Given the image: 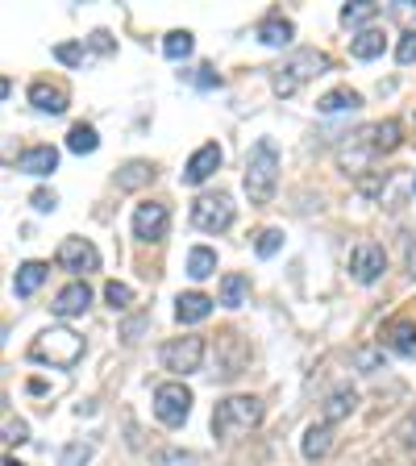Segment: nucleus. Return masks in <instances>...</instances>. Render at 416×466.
I'll return each mask as SVG.
<instances>
[{
    "instance_id": "4",
    "label": "nucleus",
    "mask_w": 416,
    "mask_h": 466,
    "mask_svg": "<svg viewBox=\"0 0 416 466\" xmlns=\"http://www.w3.org/2000/svg\"><path fill=\"white\" fill-rule=\"evenodd\" d=\"M29 359L34 362H46V367H76L79 359H84V338L71 329H46L34 338V346H29Z\"/></svg>"
},
{
    "instance_id": "3",
    "label": "nucleus",
    "mask_w": 416,
    "mask_h": 466,
    "mask_svg": "<svg viewBox=\"0 0 416 466\" xmlns=\"http://www.w3.org/2000/svg\"><path fill=\"white\" fill-rule=\"evenodd\" d=\"M259 420H262V400L229 396V400H221V404H217V412H213V433L221 437V441H238V437L250 433Z\"/></svg>"
},
{
    "instance_id": "9",
    "label": "nucleus",
    "mask_w": 416,
    "mask_h": 466,
    "mask_svg": "<svg viewBox=\"0 0 416 466\" xmlns=\"http://www.w3.org/2000/svg\"><path fill=\"white\" fill-rule=\"evenodd\" d=\"M58 267L71 275H92V271H100V250L87 238H67V242L58 246Z\"/></svg>"
},
{
    "instance_id": "13",
    "label": "nucleus",
    "mask_w": 416,
    "mask_h": 466,
    "mask_svg": "<svg viewBox=\"0 0 416 466\" xmlns=\"http://www.w3.org/2000/svg\"><path fill=\"white\" fill-rule=\"evenodd\" d=\"M29 105L38 108V113L58 116L63 108H67V87H58V84H46V79H38V84L29 87Z\"/></svg>"
},
{
    "instance_id": "34",
    "label": "nucleus",
    "mask_w": 416,
    "mask_h": 466,
    "mask_svg": "<svg viewBox=\"0 0 416 466\" xmlns=\"http://www.w3.org/2000/svg\"><path fill=\"white\" fill-rule=\"evenodd\" d=\"M354 362H359L362 370H367V375H375V370H383V350H354Z\"/></svg>"
},
{
    "instance_id": "22",
    "label": "nucleus",
    "mask_w": 416,
    "mask_h": 466,
    "mask_svg": "<svg viewBox=\"0 0 416 466\" xmlns=\"http://www.w3.org/2000/svg\"><path fill=\"white\" fill-rule=\"evenodd\" d=\"M383 46H388V38H383V29H362L359 38L350 42V55L362 58V63H370V58L383 55Z\"/></svg>"
},
{
    "instance_id": "17",
    "label": "nucleus",
    "mask_w": 416,
    "mask_h": 466,
    "mask_svg": "<svg viewBox=\"0 0 416 466\" xmlns=\"http://www.w3.org/2000/svg\"><path fill=\"white\" fill-rule=\"evenodd\" d=\"M46 275H50L46 262H21L17 275H13V291H17L21 300H29V296H34V291L46 283Z\"/></svg>"
},
{
    "instance_id": "29",
    "label": "nucleus",
    "mask_w": 416,
    "mask_h": 466,
    "mask_svg": "<svg viewBox=\"0 0 416 466\" xmlns=\"http://www.w3.org/2000/svg\"><path fill=\"white\" fill-rule=\"evenodd\" d=\"M375 13H379V5H370V0H350L346 9H341V21L346 25H367Z\"/></svg>"
},
{
    "instance_id": "2",
    "label": "nucleus",
    "mask_w": 416,
    "mask_h": 466,
    "mask_svg": "<svg viewBox=\"0 0 416 466\" xmlns=\"http://www.w3.org/2000/svg\"><path fill=\"white\" fill-rule=\"evenodd\" d=\"M333 67V58L325 55V50H296L291 58H283L279 67L271 71V87L275 96H296L309 79L325 76V71Z\"/></svg>"
},
{
    "instance_id": "19",
    "label": "nucleus",
    "mask_w": 416,
    "mask_h": 466,
    "mask_svg": "<svg viewBox=\"0 0 416 466\" xmlns=\"http://www.w3.org/2000/svg\"><path fill=\"white\" fill-rule=\"evenodd\" d=\"M291 21L288 17H279V13H271V17H262L259 21V29H254V38L262 42V46H288L291 42Z\"/></svg>"
},
{
    "instance_id": "24",
    "label": "nucleus",
    "mask_w": 416,
    "mask_h": 466,
    "mask_svg": "<svg viewBox=\"0 0 416 466\" xmlns=\"http://www.w3.org/2000/svg\"><path fill=\"white\" fill-rule=\"evenodd\" d=\"M359 105H362V96L354 92V87H333L330 96H320V100H317L320 113H354Z\"/></svg>"
},
{
    "instance_id": "27",
    "label": "nucleus",
    "mask_w": 416,
    "mask_h": 466,
    "mask_svg": "<svg viewBox=\"0 0 416 466\" xmlns=\"http://www.w3.org/2000/svg\"><path fill=\"white\" fill-rule=\"evenodd\" d=\"M192 50H196V42H192V34H188V29H171V34L163 38V55L175 58V63H179V58H188Z\"/></svg>"
},
{
    "instance_id": "39",
    "label": "nucleus",
    "mask_w": 416,
    "mask_h": 466,
    "mask_svg": "<svg viewBox=\"0 0 416 466\" xmlns=\"http://www.w3.org/2000/svg\"><path fill=\"white\" fill-rule=\"evenodd\" d=\"M400 441H404V446H416V412H408V420L400 425Z\"/></svg>"
},
{
    "instance_id": "40",
    "label": "nucleus",
    "mask_w": 416,
    "mask_h": 466,
    "mask_svg": "<svg viewBox=\"0 0 416 466\" xmlns=\"http://www.w3.org/2000/svg\"><path fill=\"white\" fill-rule=\"evenodd\" d=\"M87 46L96 50V55H108V50H113V38H108L105 29H96V34H92V42H87Z\"/></svg>"
},
{
    "instance_id": "42",
    "label": "nucleus",
    "mask_w": 416,
    "mask_h": 466,
    "mask_svg": "<svg viewBox=\"0 0 416 466\" xmlns=\"http://www.w3.org/2000/svg\"><path fill=\"white\" fill-rule=\"evenodd\" d=\"M408 275L416 279V246H408Z\"/></svg>"
},
{
    "instance_id": "38",
    "label": "nucleus",
    "mask_w": 416,
    "mask_h": 466,
    "mask_svg": "<svg viewBox=\"0 0 416 466\" xmlns=\"http://www.w3.org/2000/svg\"><path fill=\"white\" fill-rule=\"evenodd\" d=\"M396 58H400V63H416V29H408L404 38H400Z\"/></svg>"
},
{
    "instance_id": "31",
    "label": "nucleus",
    "mask_w": 416,
    "mask_h": 466,
    "mask_svg": "<svg viewBox=\"0 0 416 466\" xmlns=\"http://www.w3.org/2000/svg\"><path fill=\"white\" fill-rule=\"evenodd\" d=\"M279 246H283V229H262L259 233V242H254V250H259V258H271V254H279Z\"/></svg>"
},
{
    "instance_id": "1",
    "label": "nucleus",
    "mask_w": 416,
    "mask_h": 466,
    "mask_svg": "<svg viewBox=\"0 0 416 466\" xmlns=\"http://www.w3.org/2000/svg\"><path fill=\"white\" fill-rule=\"evenodd\" d=\"M275 187H279V150L271 137H259L246 155V196L250 204H271Z\"/></svg>"
},
{
    "instance_id": "11",
    "label": "nucleus",
    "mask_w": 416,
    "mask_h": 466,
    "mask_svg": "<svg viewBox=\"0 0 416 466\" xmlns=\"http://www.w3.org/2000/svg\"><path fill=\"white\" fill-rule=\"evenodd\" d=\"M217 167H221V146H217V142L200 146V150L188 158V167H184V184L196 187V184H204V179H213Z\"/></svg>"
},
{
    "instance_id": "12",
    "label": "nucleus",
    "mask_w": 416,
    "mask_h": 466,
    "mask_svg": "<svg viewBox=\"0 0 416 466\" xmlns=\"http://www.w3.org/2000/svg\"><path fill=\"white\" fill-rule=\"evenodd\" d=\"M87 304H92V288H87L84 279H76V283H67V288L55 296L50 312L67 320V317H79V312H87Z\"/></svg>"
},
{
    "instance_id": "35",
    "label": "nucleus",
    "mask_w": 416,
    "mask_h": 466,
    "mask_svg": "<svg viewBox=\"0 0 416 466\" xmlns=\"http://www.w3.org/2000/svg\"><path fill=\"white\" fill-rule=\"evenodd\" d=\"M55 58H58V63H67V67H76L79 58H84V46H79V42H58Z\"/></svg>"
},
{
    "instance_id": "5",
    "label": "nucleus",
    "mask_w": 416,
    "mask_h": 466,
    "mask_svg": "<svg viewBox=\"0 0 416 466\" xmlns=\"http://www.w3.org/2000/svg\"><path fill=\"white\" fill-rule=\"evenodd\" d=\"M192 225L200 233H225L233 225V200L225 192H204L192 204Z\"/></svg>"
},
{
    "instance_id": "15",
    "label": "nucleus",
    "mask_w": 416,
    "mask_h": 466,
    "mask_svg": "<svg viewBox=\"0 0 416 466\" xmlns=\"http://www.w3.org/2000/svg\"><path fill=\"white\" fill-rule=\"evenodd\" d=\"M367 142L375 155H391L400 142H404V126H400L396 116H388V121H379V126L367 129Z\"/></svg>"
},
{
    "instance_id": "10",
    "label": "nucleus",
    "mask_w": 416,
    "mask_h": 466,
    "mask_svg": "<svg viewBox=\"0 0 416 466\" xmlns=\"http://www.w3.org/2000/svg\"><path fill=\"white\" fill-rule=\"evenodd\" d=\"M383 271H388V254H383V246H375V242L354 246V254H350V275H354V279L375 283Z\"/></svg>"
},
{
    "instance_id": "43",
    "label": "nucleus",
    "mask_w": 416,
    "mask_h": 466,
    "mask_svg": "<svg viewBox=\"0 0 416 466\" xmlns=\"http://www.w3.org/2000/svg\"><path fill=\"white\" fill-rule=\"evenodd\" d=\"M5 466H25V462H17V458H5Z\"/></svg>"
},
{
    "instance_id": "32",
    "label": "nucleus",
    "mask_w": 416,
    "mask_h": 466,
    "mask_svg": "<svg viewBox=\"0 0 416 466\" xmlns=\"http://www.w3.org/2000/svg\"><path fill=\"white\" fill-rule=\"evenodd\" d=\"M105 300L113 304V309H129V304H134V288H129V283H108L105 288Z\"/></svg>"
},
{
    "instance_id": "26",
    "label": "nucleus",
    "mask_w": 416,
    "mask_h": 466,
    "mask_svg": "<svg viewBox=\"0 0 416 466\" xmlns=\"http://www.w3.org/2000/svg\"><path fill=\"white\" fill-rule=\"evenodd\" d=\"M188 275H192V279H208V275H217V250H208V246H192V250H188Z\"/></svg>"
},
{
    "instance_id": "30",
    "label": "nucleus",
    "mask_w": 416,
    "mask_h": 466,
    "mask_svg": "<svg viewBox=\"0 0 416 466\" xmlns=\"http://www.w3.org/2000/svg\"><path fill=\"white\" fill-rule=\"evenodd\" d=\"M92 458V441H71L58 450V466H84Z\"/></svg>"
},
{
    "instance_id": "16",
    "label": "nucleus",
    "mask_w": 416,
    "mask_h": 466,
    "mask_svg": "<svg viewBox=\"0 0 416 466\" xmlns=\"http://www.w3.org/2000/svg\"><path fill=\"white\" fill-rule=\"evenodd\" d=\"M300 450H304V458L309 462H320V458H330V450H333V425H309L304 429V441H300Z\"/></svg>"
},
{
    "instance_id": "6",
    "label": "nucleus",
    "mask_w": 416,
    "mask_h": 466,
    "mask_svg": "<svg viewBox=\"0 0 416 466\" xmlns=\"http://www.w3.org/2000/svg\"><path fill=\"white\" fill-rule=\"evenodd\" d=\"M188 412H192V391H188L184 383H163V388H155V417L163 420L167 429H179L188 420Z\"/></svg>"
},
{
    "instance_id": "18",
    "label": "nucleus",
    "mask_w": 416,
    "mask_h": 466,
    "mask_svg": "<svg viewBox=\"0 0 416 466\" xmlns=\"http://www.w3.org/2000/svg\"><path fill=\"white\" fill-rule=\"evenodd\" d=\"M58 167V150L55 146H29L25 155L17 158V171L25 175H50Z\"/></svg>"
},
{
    "instance_id": "21",
    "label": "nucleus",
    "mask_w": 416,
    "mask_h": 466,
    "mask_svg": "<svg viewBox=\"0 0 416 466\" xmlns=\"http://www.w3.org/2000/svg\"><path fill=\"white\" fill-rule=\"evenodd\" d=\"M150 179H155V167L146 163V158H134V163H126L117 171V187H121V192H134V187L150 184Z\"/></svg>"
},
{
    "instance_id": "36",
    "label": "nucleus",
    "mask_w": 416,
    "mask_h": 466,
    "mask_svg": "<svg viewBox=\"0 0 416 466\" xmlns=\"http://www.w3.org/2000/svg\"><path fill=\"white\" fill-rule=\"evenodd\" d=\"M29 204H34V213H55V208H58V196L46 192V187H38V192L29 196Z\"/></svg>"
},
{
    "instance_id": "14",
    "label": "nucleus",
    "mask_w": 416,
    "mask_h": 466,
    "mask_svg": "<svg viewBox=\"0 0 416 466\" xmlns=\"http://www.w3.org/2000/svg\"><path fill=\"white\" fill-rule=\"evenodd\" d=\"M208 312H213V300H208L204 291H184V296L175 300L179 325H200V320H208Z\"/></svg>"
},
{
    "instance_id": "37",
    "label": "nucleus",
    "mask_w": 416,
    "mask_h": 466,
    "mask_svg": "<svg viewBox=\"0 0 416 466\" xmlns=\"http://www.w3.org/2000/svg\"><path fill=\"white\" fill-rule=\"evenodd\" d=\"M184 76L192 79L196 87H217V84H221V76H217L213 67H196V71H184Z\"/></svg>"
},
{
    "instance_id": "33",
    "label": "nucleus",
    "mask_w": 416,
    "mask_h": 466,
    "mask_svg": "<svg viewBox=\"0 0 416 466\" xmlns=\"http://www.w3.org/2000/svg\"><path fill=\"white\" fill-rule=\"evenodd\" d=\"M5 441H9V446H21V441H29V425H25V420H17L13 412L5 417Z\"/></svg>"
},
{
    "instance_id": "20",
    "label": "nucleus",
    "mask_w": 416,
    "mask_h": 466,
    "mask_svg": "<svg viewBox=\"0 0 416 466\" xmlns=\"http://www.w3.org/2000/svg\"><path fill=\"white\" fill-rule=\"evenodd\" d=\"M354 408H359L354 388H338V391H330V400H325V408H320V420H325V425H338V420H346Z\"/></svg>"
},
{
    "instance_id": "7",
    "label": "nucleus",
    "mask_w": 416,
    "mask_h": 466,
    "mask_svg": "<svg viewBox=\"0 0 416 466\" xmlns=\"http://www.w3.org/2000/svg\"><path fill=\"white\" fill-rule=\"evenodd\" d=\"M204 362V338H175L163 346V367L171 375H192Z\"/></svg>"
},
{
    "instance_id": "23",
    "label": "nucleus",
    "mask_w": 416,
    "mask_h": 466,
    "mask_svg": "<svg viewBox=\"0 0 416 466\" xmlns=\"http://www.w3.org/2000/svg\"><path fill=\"white\" fill-rule=\"evenodd\" d=\"M388 346L404 359H416V320H396L388 329Z\"/></svg>"
},
{
    "instance_id": "25",
    "label": "nucleus",
    "mask_w": 416,
    "mask_h": 466,
    "mask_svg": "<svg viewBox=\"0 0 416 466\" xmlns=\"http://www.w3.org/2000/svg\"><path fill=\"white\" fill-rule=\"evenodd\" d=\"M246 296H250V279H246V275H225L221 279V304L225 309H242L246 304Z\"/></svg>"
},
{
    "instance_id": "44",
    "label": "nucleus",
    "mask_w": 416,
    "mask_h": 466,
    "mask_svg": "<svg viewBox=\"0 0 416 466\" xmlns=\"http://www.w3.org/2000/svg\"><path fill=\"white\" fill-rule=\"evenodd\" d=\"M412 192H416V179H412Z\"/></svg>"
},
{
    "instance_id": "28",
    "label": "nucleus",
    "mask_w": 416,
    "mask_h": 466,
    "mask_svg": "<svg viewBox=\"0 0 416 466\" xmlns=\"http://www.w3.org/2000/svg\"><path fill=\"white\" fill-rule=\"evenodd\" d=\"M100 146V137H96V129L92 126H71V134H67V150L71 155H92Z\"/></svg>"
},
{
    "instance_id": "8",
    "label": "nucleus",
    "mask_w": 416,
    "mask_h": 466,
    "mask_svg": "<svg viewBox=\"0 0 416 466\" xmlns=\"http://www.w3.org/2000/svg\"><path fill=\"white\" fill-rule=\"evenodd\" d=\"M167 229H171V213H167V204L158 200H146L134 208V238L137 242H163Z\"/></svg>"
},
{
    "instance_id": "41",
    "label": "nucleus",
    "mask_w": 416,
    "mask_h": 466,
    "mask_svg": "<svg viewBox=\"0 0 416 466\" xmlns=\"http://www.w3.org/2000/svg\"><path fill=\"white\" fill-rule=\"evenodd\" d=\"M142 329H146V317H142V320H129L126 329H121V338H126L129 346H134V341H137V333H142Z\"/></svg>"
}]
</instances>
